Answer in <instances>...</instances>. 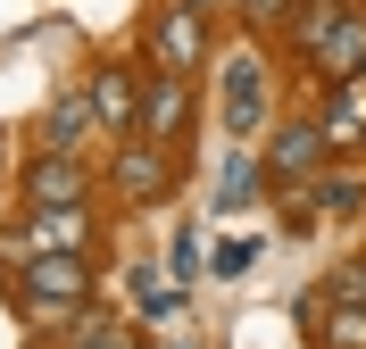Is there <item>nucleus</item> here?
Instances as JSON below:
<instances>
[{"label": "nucleus", "instance_id": "f03ea898", "mask_svg": "<svg viewBox=\"0 0 366 349\" xmlns=\"http://www.w3.org/2000/svg\"><path fill=\"white\" fill-rule=\"evenodd\" d=\"M183 125H192V75H150V84H142V108H134V133L159 141V150H175Z\"/></svg>", "mask_w": 366, "mask_h": 349}, {"label": "nucleus", "instance_id": "4468645a", "mask_svg": "<svg viewBox=\"0 0 366 349\" xmlns=\"http://www.w3.org/2000/svg\"><path fill=\"white\" fill-rule=\"evenodd\" d=\"M84 125H92V100L84 92H59V100H50V125H42V150H75Z\"/></svg>", "mask_w": 366, "mask_h": 349}, {"label": "nucleus", "instance_id": "9d476101", "mask_svg": "<svg viewBox=\"0 0 366 349\" xmlns=\"http://www.w3.org/2000/svg\"><path fill=\"white\" fill-rule=\"evenodd\" d=\"M308 316V333H317V349H366V300H350V308H333L317 291V300L300 308Z\"/></svg>", "mask_w": 366, "mask_h": 349}, {"label": "nucleus", "instance_id": "6e6552de", "mask_svg": "<svg viewBox=\"0 0 366 349\" xmlns=\"http://www.w3.org/2000/svg\"><path fill=\"white\" fill-rule=\"evenodd\" d=\"M308 67H317L325 84H350V75H366V9H342V25L325 34V50L308 59Z\"/></svg>", "mask_w": 366, "mask_h": 349}, {"label": "nucleus", "instance_id": "9b49d317", "mask_svg": "<svg viewBox=\"0 0 366 349\" xmlns=\"http://www.w3.org/2000/svg\"><path fill=\"white\" fill-rule=\"evenodd\" d=\"M325 141H333V150H358L366 141V75H350V84H333V100H325Z\"/></svg>", "mask_w": 366, "mask_h": 349}, {"label": "nucleus", "instance_id": "1a4fd4ad", "mask_svg": "<svg viewBox=\"0 0 366 349\" xmlns=\"http://www.w3.org/2000/svg\"><path fill=\"white\" fill-rule=\"evenodd\" d=\"M84 100H92V125H109V133H134V108H142V84H134V75L100 67V75L84 84Z\"/></svg>", "mask_w": 366, "mask_h": 349}, {"label": "nucleus", "instance_id": "f257e3e1", "mask_svg": "<svg viewBox=\"0 0 366 349\" xmlns=\"http://www.w3.org/2000/svg\"><path fill=\"white\" fill-rule=\"evenodd\" d=\"M9 300H17V316H25V325H67L75 308L92 300V266H84V250L34 258L17 283H9Z\"/></svg>", "mask_w": 366, "mask_h": 349}, {"label": "nucleus", "instance_id": "6ab92c4d", "mask_svg": "<svg viewBox=\"0 0 366 349\" xmlns=\"http://www.w3.org/2000/svg\"><path fill=\"white\" fill-rule=\"evenodd\" d=\"M175 9H200V17H208V9H225V0H175Z\"/></svg>", "mask_w": 366, "mask_h": 349}, {"label": "nucleus", "instance_id": "a211bd4d", "mask_svg": "<svg viewBox=\"0 0 366 349\" xmlns=\"http://www.w3.org/2000/svg\"><path fill=\"white\" fill-rule=\"evenodd\" d=\"M292 9H300V0H242V17H250V25H283Z\"/></svg>", "mask_w": 366, "mask_h": 349}, {"label": "nucleus", "instance_id": "2eb2a0df", "mask_svg": "<svg viewBox=\"0 0 366 349\" xmlns=\"http://www.w3.org/2000/svg\"><path fill=\"white\" fill-rule=\"evenodd\" d=\"M258 175H267V166H250V158H225V183H217V208H250V200H258Z\"/></svg>", "mask_w": 366, "mask_h": 349}, {"label": "nucleus", "instance_id": "dca6fc26", "mask_svg": "<svg viewBox=\"0 0 366 349\" xmlns=\"http://www.w3.org/2000/svg\"><path fill=\"white\" fill-rule=\"evenodd\" d=\"M250 258H258V241H242V233H233V241H217V250H208V266H217V275H250Z\"/></svg>", "mask_w": 366, "mask_h": 349}, {"label": "nucleus", "instance_id": "423d86ee", "mask_svg": "<svg viewBox=\"0 0 366 349\" xmlns=\"http://www.w3.org/2000/svg\"><path fill=\"white\" fill-rule=\"evenodd\" d=\"M109 183L125 191V200H159L167 150H159V141H142V133H125V141H117V158H109Z\"/></svg>", "mask_w": 366, "mask_h": 349}, {"label": "nucleus", "instance_id": "7ed1b4c3", "mask_svg": "<svg viewBox=\"0 0 366 349\" xmlns=\"http://www.w3.org/2000/svg\"><path fill=\"white\" fill-rule=\"evenodd\" d=\"M150 59H159V75H192V67L208 59V17L167 0L159 17H150Z\"/></svg>", "mask_w": 366, "mask_h": 349}, {"label": "nucleus", "instance_id": "ddd939ff", "mask_svg": "<svg viewBox=\"0 0 366 349\" xmlns=\"http://www.w3.org/2000/svg\"><path fill=\"white\" fill-rule=\"evenodd\" d=\"M342 9H350V0H300V9H292V42H300V59H317V50H325V34L342 25Z\"/></svg>", "mask_w": 366, "mask_h": 349}, {"label": "nucleus", "instance_id": "f3484780", "mask_svg": "<svg viewBox=\"0 0 366 349\" xmlns=\"http://www.w3.org/2000/svg\"><path fill=\"white\" fill-rule=\"evenodd\" d=\"M134 300H142V316H175V308H183V300L167 291L159 275H134Z\"/></svg>", "mask_w": 366, "mask_h": 349}, {"label": "nucleus", "instance_id": "0eeeda50", "mask_svg": "<svg viewBox=\"0 0 366 349\" xmlns=\"http://www.w3.org/2000/svg\"><path fill=\"white\" fill-rule=\"evenodd\" d=\"M225 125L233 133L267 125V67H258L250 50H233V67H225Z\"/></svg>", "mask_w": 366, "mask_h": 349}, {"label": "nucleus", "instance_id": "20e7f679", "mask_svg": "<svg viewBox=\"0 0 366 349\" xmlns=\"http://www.w3.org/2000/svg\"><path fill=\"white\" fill-rule=\"evenodd\" d=\"M325 150H333V141H325L317 116H292V125H274V133H267V158H258V166H267L274 183H308V166H317Z\"/></svg>", "mask_w": 366, "mask_h": 349}, {"label": "nucleus", "instance_id": "f8f14e48", "mask_svg": "<svg viewBox=\"0 0 366 349\" xmlns=\"http://www.w3.org/2000/svg\"><path fill=\"white\" fill-rule=\"evenodd\" d=\"M59 349H134V333L117 325L109 308H75L67 333H59Z\"/></svg>", "mask_w": 366, "mask_h": 349}, {"label": "nucleus", "instance_id": "39448f33", "mask_svg": "<svg viewBox=\"0 0 366 349\" xmlns=\"http://www.w3.org/2000/svg\"><path fill=\"white\" fill-rule=\"evenodd\" d=\"M92 200V166L75 150H42V166L25 175V208H84Z\"/></svg>", "mask_w": 366, "mask_h": 349}]
</instances>
